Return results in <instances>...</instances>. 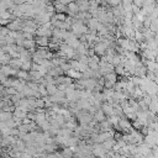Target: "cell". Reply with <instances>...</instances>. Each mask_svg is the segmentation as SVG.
Instances as JSON below:
<instances>
[{"label": "cell", "instance_id": "30bf717a", "mask_svg": "<svg viewBox=\"0 0 158 158\" xmlns=\"http://www.w3.org/2000/svg\"><path fill=\"white\" fill-rule=\"evenodd\" d=\"M67 73H68L69 78H70V77H72V78H80V76H82V74L79 73L78 70H76V69H69Z\"/></svg>", "mask_w": 158, "mask_h": 158}, {"label": "cell", "instance_id": "9a60e30c", "mask_svg": "<svg viewBox=\"0 0 158 158\" xmlns=\"http://www.w3.org/2000/svg\"><path fill=\"white\" fill-rule=\"evenodd\" d=\"M104 116H105V114H104V111L101 110V111H98L96 114H95V119L98 120V121H103V120H104Z\"/></svg>", "mask_w": 158, "mask_h": 158}, {"label": "cell", "instance_id": "5b68a950", "mask_svg": "<svg viewBox=\"0 0 158 158\" xmlns=\"http://www.w3.org/2000/svg\"><path fill=\"white\" fill-rule=\"evenodd\" d=\"M103 111H104L105 115H112V114H114V105H112V104L103 105Z\"/></svg>", "mask_w": 158, "mask_h": 158}, {"label": "cell", "instance_id": "2e32d148", "mask_svg": "<svg viewBox=\"0 0 158 158\" xmlns=\"http://www.w3.org/2000/svg\"><path fill=\"white\" fill-rule=\"evenodd\" d=\"M24 70H29L31 68V62L30 61H26V62H22V67H21Z\"/></svg>", "mask_w": 158, "mask_h": 158}, {"label": "cell", "instance_id": "7a4b0ae2", "mask_svg": "<svg viewBox=\"0 0 158 158\" xmlns=\"http://www.w3.org/2000/svg\"><path fill=\"white\" fill-rule=\"evenodd\" d=\"M93 149V153H94V155H95V156H98V157H103L104 155H105V152H106V149H105V147H104V146L103 145H99V143H95V145H94V147L92 148Z\"/></svg>", "mask_w": 158, "mask_h": 158}, {"label": "cell", "instance_id": "e0dca14e", "mask_svg": "<svg viewBox=\"0 0 158 158\" xmlns=\"http://www.w3.org/2000/svg\"><path fill=\"white\" fill-rule=\"evenodd\" d=\"M157 122H158V118H157Z\"/></svg>", "mask_w": 158, "mask_h": 158}, {"label": "cell", "instance_id": "7c38bea8", "mask_svg": "<svg viewBox=\"0 0 158 158\" xmlns=\"http://www.w3.org/2000/svg\"><path fill=\"white\" fill-rule=\"evenodd\" d=\"M22 46L26 47V48H31V50H33L35 42H33V40H25L24 43H22Z\"/></svg>", "mask_w": 158, "mask_h": 158}, {"label": "cell", "instance_id": "9c48e42d", "mask_svg": "<svg viewBox=\"0 0 158 158\" xmlns=\"http://www.w3.org/2000/svg\"><path fill=\"white\" fill-rule=\"evenodd\" d=\"M73 148H64L63 149V152H62V156L63 158H70L73 155V151H72Z\"/></svg>", "mask_w": 158, "mask_h": 158}, {"label": "cell", "instance_id": "277c9868", "mask_svg": "<svg viewBox=\"0 0 158 158\" xmlns=\"http://www.w3.org/2000/svg\"><path fill=\"white\" fill-rule=\"evenodd\" d=\"M37 35H39L40 37H48L51 35V30H48V27H46V26H42L41 29H39Z\"/></svg>", "mask_w": 158, "mask_h": 158}, {"label": "cell", "instance_id": "6da1fadb", "mask_svg": "<svg viewBox=\"0 0 158 158\" xmlns=\"http://www.w3.org/2000/svg\"><path fill=\"white\" fill-rule=\"evenodd\" d=\"M61 53L63 56H66V57H73L74 50H73V47H70L68 43H66V44H62L61 46Z\"/></svg>", "mask_w": 158, "mask_h": 158}, {"label": "cell", "instance_id": "ba28073f", "mask_svg": "<svg viewBox=\"0 0 158 158\" xmlns=\"http://www.w3.org/2000/svg\"><path fill=\"white\" fill-rule=\"evenodd\" d=\"M46 88H47V93L51 94V95H56V94L58 93V89H57V86H56L54 84H48Z\"/></svg>", "mask_w": 158, "mask_h": 158}, {"label": "cell", "instance_id": "8fae6325", "mask_svg": "<svg viewBox=\"0 0 158 158\" xmlns=\"http://www.w3.org/2000/svg\"><path fill=\"white\" fill-rule=\"evenodd\" d=\"M11 118H13V115H11L10 112H5V111L1 112V120H3V122H7L9 120H13Z\"/></svg>", "mask_w": 158, "mask_h": 158}, {"label": "cell", "instance_id": "8992f818", "mask_svg": "<svg viewBox=\"0 0 158 158\" xmlns=\"http://www.w3.org/2000/svg\"><path fill=\"white\" fill-rule=\"evenodd\" d=\"M36 43L41 47H46V46H50V41H48L47 37H39L36 41Z\"/></svg>", "mask_w": 158, "mask_h": 158}, {"label": "cell", "instance_id": "4fadbf2b", "mask_svg": "<svg viewBox=\"0 0 158 158\" xmlns=\"http://www.w3.org/2000/svg\"><path fill=\"white\" fill-rule=\"evenodd\" d=\"M9 29L13 30V31H16V30H20V22L15 21L13 24H9Z\"/></svg>", "mask_w": 158, "mask_h": 158}, {"label": "cell", "instance_id": "3957f363", "mask_svg": "<svg viewBox=\"0 0 158 158\" xmlns=\"http://www.w3.org/2000/svg\"><path fill=\"white\" fill-rule=\"evenodd\" d=\"M86 32V27L85 26H83L82 24H76L73 25V33L77 36H82L83 33Z\"/></svg>", "mask_w": 158, "mask_h": 158}, {"label": "cell", "instance_id": "52a82bcc", "mask_svg": "<svg viewBox=\"0 0 158 158\" xmlns=\"http://www.w3.org/2000/svg\"><path fill=\"white\" fill-rule=\"evenodd\" d=\"M149 109H151L152 112H158V99L156 96H153V100L149 104Z\"/></svg>", "mask_w": 158, "mask_h": 158}, {"label": "cell", "instance_id": "5bb4252c", "mask_svg": "<svg viewBox=\"0 0 158 158\" xmlns=\"http://www.w3.org/2000/svg\"><path fill=\"white\" fill-rule=\"evenodd\" d=\"M54 9H56V11H57V13H63V11L66 10V6L63 5V4H56V6H54Z\"/></svg>", "mask_w": 158, "mask_h": 158}]
</instances>
